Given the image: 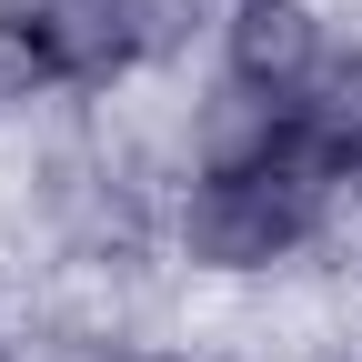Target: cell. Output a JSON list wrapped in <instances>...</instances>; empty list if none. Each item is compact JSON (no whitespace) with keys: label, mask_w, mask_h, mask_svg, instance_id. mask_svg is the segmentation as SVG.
Instances as JSON below:
<instances>
[{"label":"cell","mask_w":362,"mask_h":362,"mask_svg":"<svg viewBox=\"0 0 362 362\" xmlns=\"http://www.w3.org/2000/svg\"><path fill=\"white\" fill-rule=\"evenodd\" d=\"M342 202H362L352 181L302 141L292 121V151L262 161V171H181L171 181V262L202 272V282H272L332 242Z\"/></svg>","instance_id":"6da1fadb"},{"label":"cell","mask_w":362,"mask_h":362,"mask_svg":"<svg viewBox=\"0 0 362 362\" xmlns=\"http://www.w3.org/2000/svg\"><path fill=\"white\" fill-rule=\"evenodd\" d=\"M40 232H51V252L81 262V272H131V262L171 252V202H151L141 181L121 161H101V151H61L40 171Z\"/></svg>","instance_id":"7a4b0ae2"},{"label":"cell","mask_w":362,"mask_h":362,"mask_svg":"<svg viewBox=\"0 0 362 362\" xmlns=\"http://www.w3.org/2000/svg\"><path fill=\"white\" fill-rule=\"evenodd\" d=\"M332 21H322V0H221V21H211V81H242L262 90V101H302L312 81H322L332 61Z\"/></svg>","instance_id":"3957f363"},{"label":"cell","mask_w":362,"mask_h":362,"mask_svg":"<svg viewBox=\"0 0 362 362\" xmlns=\"http://www.w3.org/2000/svg\"><path fill=\"white\" fill-rule=\"evenodd\" d=\"M292 151V101H262L242 81H211L181 111V171H262Z\"/></svg>","instance_id":"277c9868"},{"label":"cell","mask_w":362,"mask_h":362,"mask_svg":"<svg viewBox=\"0 0 362 362\" xmlns=\"http://www.w3.org/2000/svg\"><path fill=\"white\" fill-rule=\"evenodd\" d=\"M51 101H81L61 11L51 0H0V121H30Z\"/></svg>","instance_id":"5b68a950"},{"label":"cell","mask_w":362,"mask_h":362,"mask_svg":"<svg viewBox=\"0 0 362 362\" xmlns=\"http://www.w3.org/2000/svg\"><path fill=\"white\" fill-rule=\"evenodd\" d=\"M292 121H302V141L362 192V40H332V61H322V81L292 101Z\"/></svg>","instance_id":"8992f818"},{"label":"cell","mask_w":362,"mask_h":362,"mask_svg":"<svg viewBox=\"0 0 362 362\" xmlns=\"http://www.w3.org/2000/svg\"><path fill=\"white\" fill-rule=\"evenodd\" d=\"M121 362H232V352H211V342H121Z\"/></svg>","instance_id":"52a82bcc"},{"label":"cell","mask_w":362,"mask_h":362,"mask_svg":"<svg viewBox=\"0 0 362 362\" xmlns=\"http://www.w3.org/2000/svg\"><path fill=\"white\" fill-rule=\"evenodd\" d=\"M0 362H30V352H21V332H11V322H0Z\"/></svg>","instance_id":"ba28073f"},{"label":"cell","mask_w":362,"mask_h":362,"mask_svg":"<svg viewBox=\"0 0 362 362\" xmlns=\"http://www.w3.org/2000/svg\"><path fill=\"white\" fill-rule=\"evenodd\" d=\"M332 362H362V342H342V352H332Z\"/></svg>","instance_id":"9c48e42d"}]
</instances>
